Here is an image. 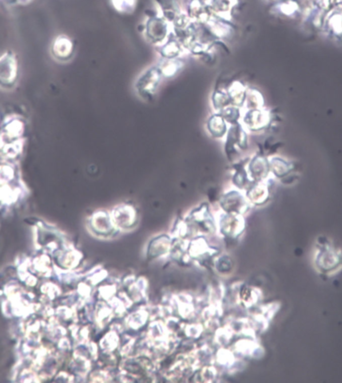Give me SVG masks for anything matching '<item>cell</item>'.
I'll return each instance as SVG.
<instances>
[{
    "label": "cell",
    "mask_w": 342,
    "mask_h": 383,
    "mask_svg": "<svg viewBox=\"0 0 342 383\" xmlns=\"http://www.w3.org/2000/svg\"><path fill=\"white\" fill-rule=\"evenodd\" d=\"M163 81V77L158 69V67L151 66L142 72L135 82V90L139 97L144 100H150L153 98Z\"/></svg>",
    "instance_id": "obj_1"
},
{
    "label": "cell",
    "mask_w": 342,
    "mask_h": 383,
    "mask_svg": "<svg viewBox=\"0 0 342 383\" xmlns=\"http://www.w3.org/2000/svg\"><path fill=\"white\" fill-rule=\"evenodd\" d=\"M172 28L164 17L150 18L145 25L146 39L156 46L164 43L172 34Z\"/></svg>",
    "instance_id": "obj_2"
},
{
    "label": "cell",
    "mask_w": 342,
    "mask_h": 383,
    "mask_svg": "<svg viewBox=\"0 0 342 383\" xmlns=\"http://www.w3.org/2000/svg\"><path fill=\"white\" fill-rule=\"evenodd\" d=\"M270 121V116L267 111L260 109L244 110L242 112L240 123L250 132H257L264 129Z\"/></svg>",
    "instance_id": "obj_3"
},
{
    "label": "cell",
    "mask_w": 342,
    "mask_h": 383,
    "mask_svg": "<svg viewBox=\"0 0 342 383\" xmlns=\"http://www.w3.org/2000/svg\"><path fill=\"white\" fill-rule=\"evenodd\" d=\"M229 124L223 118V116L219 112H213L206 121V130L208 134L216 139L225 138L227 135Z\"/></svg>",
    "instance_id": "obj_4"
},
{
    "label": "cell",
    "mask_w": 342,
    "mask_h": 383,
    "mask_svg": "<svg viewBox=\"0 0 342 383\" xmlns=\"http://www.w3.org/2000/svg\"><path fill=\"white\" fill-rule=\"evenodd\" d=\"M158 52L163 59L182 58L188 53L183 45L172 34L164 43L158 46Z\"/></svg>",
    "instance_id": "obj_5"
},
{
    "label": "cell",
    "mask_w": 342,
    "mask_h": 383,
    "mask_svg": "<svg viewBox=\"0 0 342 383\" xmlns=\"http://www.w3.org/2000/svg\"><path fill=\"white\" fill-rule=\"evenodd\" d=\"M163 77V79H170L175 77L183 68L184 61L182 58L176 59H163L156 65Z\"/></svg>",
    "instance_id": "obj_6"
},
{
    "label": "cell",
    "mask_w": 342,
    "mask_h": 383,
    "mask_svg": "<svg viewBox=\"0 0 342 383\" xmlns=\"http://www.w3.org/2000/svg\"><path fill=\"white\" fill-rule=\"evenodd\" d=\"M226 91H227L229 98L231 100V104L234 106L242 108L243 103H244V99H245V95H246V91H247V87L241 81L234 80L233 82H231L226 87Z\"/></svg>",
    "instance_id": "obj_7"
},
{
    "label": "cell",
    "mask_w": 342,
    "mask_h": 383,
    "mask_svg": "<svg viewBox=\"0 0 342 383\" xmlns=\"http://www.w3.org/2000/svg\"><path fill=\"white\" fill-rule=\"evenodd\" d=\"M211 105L214 112H220L231 104L226 88H216L211 94Z\"/></svg>",
    "instance_id": "obj_8"
},
{
    "label": "cell",
    "mask_w": 342,
    "mask_h": 383,
    "mask_svg": "<svg viewBox=\"0 0 342 383\" xmlns=\"http://www.w3.org/2000/svg\"><path fill=\"white\" fill-rule=\"evenodd\" d=\"M263 106V98L261 94L253 88H247L243 108L244 110L251 109H260Z\"/></svg>",
    "instance_id": "obj_9"
},
{
    "label": "cell",
    "mask_w": 342,
    "mask_h": 383,
    "mask_svg": "<svg viewBox=\"0 0 342 383\" xmlns=\"http://www.w3.org/2000/svg\"><path fill=\"white\" fill-rule=\"evenodd\" d=\"M234 6V0H211L210 9L222 19H227L230 10Z\"/></svg>",
    "instance_id": "obj_10"
},
{
    "label": "cell",
    "mask_w": 342,
    "mask_h": 383,
    "mask_svg": "<svg viewBox=\"0 0 342 383\" xmlns=\"http://www.w3.org/2000/svg\"><path fill=\"white\" fill-rule=\"evenodd\" d=\"M219 113L223 116V118L227 121V123L229 125L239 123L241 120V116H242L241 108L234 106V105H229L228 107L224 108Z\"/></svg>",
    "instance_id": "obj_11"
},
{
    "label": "cell",
    "mask_w": 342,
    "mask_h": 383,
    "mask_svg": "<svg viewBox=\"0 0 342 383\" xmlns=\"http://www.w3.org/2000/svg\"><path fill=\"white\" fill-rule=\"evenodd\" d=\"M114 7L122 12L132 10L134 7V0H112Z\"/></svg>",
    "instance_id": "obj_12"
},
{
    "label": "cell",
    "mask_w": 342,
    "mask_h": 383,
    "mask_svg": "<svg viewBox=\"0 0 342 383\" xmlns=\"http://www.w3.org/2000/svg\"><path fill=\"white\" fill-rule=\"evenodd\" d=\"M280 10L282 13L286 14V15H290L292 14L293 12H295L297 9H298V6L295 2H292V1H287V2H284L280 5Z\"/></svg>",
    "instance_id": "obj_13"
}]
</instances>
